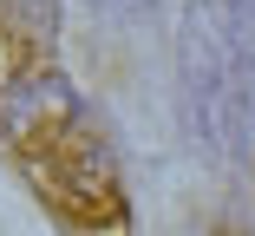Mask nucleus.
<instances>
[{"mask_svg": "<svg viewBox=\"0 0 255 236\" xmlns=\"http://www.w3.org/2000/svg\"><path fill=\"white\" fill-rule=\"evenodd\" d=\"M7 138L26 158V177L39 184V197L53 204L79 230H125V191L112 151L92 138L79 99L66 92L59 72H33L7 92Z\"/></svg>", "mask_w": 255, "mask_h": 236, "instance_id": "f257e3e1", "label": "nucleus"}]
</instances>
